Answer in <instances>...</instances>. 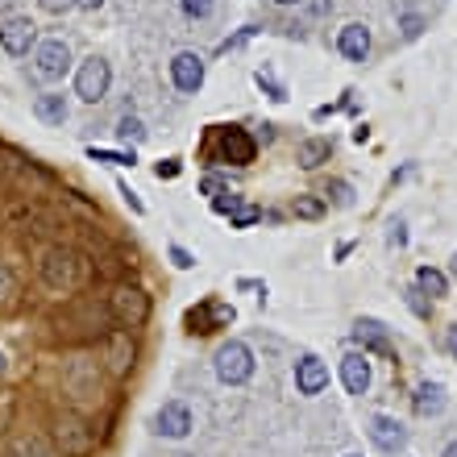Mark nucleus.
I'll list each match as a JSON object with an SVG mask.
<instances>
[{
  "instance_id": "23",
  "label": "nucleus",
  "mask_w": 457,
  "mask_h": 457,
  "mask_svg": "<svg viewBox=\"0 0 457 457\" xmlns=\"http://www.w3.org/2000/svg\"><path fill=\"white\" fill-rule=\"evenodd\" d=\"M416 283H420V291H429V296H445V291H449V283H445V275H441V270H432V267L420 270Z\"/></svg>"
},
{
  "instance_id": "25",
  "label": "nucleus",
  "mask_w": 457,
  "mask_h": 457,
  "mask_svg": "<svg viewBox=\"0 0 457 457\" xmlns=\"http://www.w3.org/2000/svg\"><path fill=\"white\" fill-rule=\"evenodd\" d=\"M254 221H262V208H254V204H242V208L233 213V228H250Z\"/></svg>"
},
{
  "instance_id": "40",
  "label": "nucleus",
  "mask_w": 457,
  "mask_h": 457,
  "mask_svg": "<svg viewBox=\"0 0 457 457\" xmlns=\"http://www.w3.org/2000/svg\"><path fill=\"white\" fill-rule=\"evenodd\" d=\"M75 4H80V9H100L105 0H75Z\"/></svg>"
},
{
  "instance_id": "38",
  "label": "nucleus",
  "mask_w": 457,
  "mask_h": 457,
  "mask_svg": "<svg viewBox=\"0 0 457 457\" xmlns=\"http://www.w3.org/2000/svg\"><path fill=\"white\" fill-rule=\"evenodd\" d=\"M333 196H337L341 204H350V188H345V183H333Z\"/></svg>"
},
{
  "instance_id": "19",
  "label": "nucleus",
  "mask_w": 457,
  "mask_h": 457,
  "mask_svg": "<svg viewBox=\"0 0 457 457\" xmlns=\"http://www.w3.org/2000/svg\"><path fill=\"white\" fill-rule=\"evenodd\" d=\"M34 117H38V121H46V125H63V121H67V100H63L58 92L38 96V105H34Z\"/></svg>"
},
{
  "instance_id": "35",
  "label": "nucleus",
  "mask_w": 457,
  "mask_h": 457,
  "mask_svg": "<svg viewBox=\"0 0 457 457\" xmlns=\"http://www.w3.org/2000/svg\"><path fill=\"white\" fill-rule=\"evenodd\" d=\"M121 196H125V204H129V208H134V213H137V216L146 213V204L137 200V191H129V188H125V183H121Z\"/></svg>"
},
{
  "instance_id": "21",
  "label": "nucleus",
  "mask_w": 457,
  "mask_h": 457,
  "mask_svg": "<svg viewBox=\"0 0 457 457\" xmlns=\"http://www.w3.org/2000/svg\"><path fill=\"white\" fill-rule=\"evenodd\" d=\"M9 457H58V449L46 437H21V441H13Z\"/></svg>"
},
{
  "instance_id": "42",
  "label": "nucleus",
  "mask_w": 457,
  "mask_h": 457,
  "mask_svg": "<svg viewBox=\"0 0 457 457\" xmlns=\"http://www.w3.org/2000/svg\"><path fill=\"white\" fill-rule=\"evenodd\" d=\"M445 457H457V445H449V449H445Z\"/></svg>"
},
{
  "instance_id": "3",
  "label": "nucleus",
  "mask_w": 457,
  "mask_h": 457,
  "mask_svg": "<svg viewBox=\"0 0 457 457\" xmlns=\"http://www.w3.org/2000/svg\"><path fill=\"white\" fill-rule=\"evenodd\" d=\"M250 375H254V353H250V345H245V341H225V345L216 350V378L228 383V387H242V383H250Z\"/></svg>"
},
{
  "instance_id": "32",
  "label": "nucleus",
  "mask_w": 457,
  "mask_h": 457,
  "mask_svg": "<svg viewBox=\"0 0 457 457\" xmlns=\"http://www.w3.org/2000/svg\"><path fill=\"white\" fill-rule=\"evenodd\" d=\"M9 296H13V270L0 262V299H9Z\"/></svg>"
},
{
  "instance_id": "5",
  "label": "nucleus",
  "mask_w": 457,
  "mask_h": 457,
  "mask_svg": "<svg viewBox=\"0 0 457 457\" xmlns=\"http://www.w3.org/2000/svg\"><path fill=\"white\" fill-rule=\"evenodd\" d=\"M54 445H58V453L80 457L92 449V429L80 416H58L54 420Z\"/></svg>"
},
{
  "instance_id": "31",
  "label": "nucleus",
  "mask_w": 457,
  "mask_h": 457,
  "mask_svg": "<svg viewBox=\"0 0 457 457\" xmlns=\"http://www.w3.org/2000/svg\"><path fill=\"white\" fill-rule=\"evenodd\" d=\"M179 171H183V162H179V159H167V162H159V167H154V175H159V179H175Z\"/></svg>"
},
{
  "instance_id": "33",
  "label": "nucleus",
  "mask_w": 457,
  "mask_h": 457,
  "mask_svg": "<svg viewBox=\"0 0 457 457\" xmlns=\"http://www.w3.org/2000/svg\"><path fill=\"white\" fill-rule=\"evenodd\" d=\"M171 262H175L179 270H188V267H196V258L188 254V250H179V245H171Z\"/></svg>"
},
{
  "instance_id": "29",
  "label": "nucleus",
  "mask_w": 457,
  "mask_h": 457,
  "mask_svg": "<svg viewBox=\"0 0 457 457\" xmlns=\"http://www.w3.org/2000/svg\"><path fill=\"white\" fill-rule=\"evenodd\" d=\"M213 208H216V213H221V216H233V213H237V208H242V200H237V196H228V191H225V196H216V204H213Z\"/></svg>"
},
{
  "instance_id": "46",
  "label": "nucleus",
  "mask_w": 457,
  "mask_h": 457,
  "mask_svg": "<svg viewBox=\"0 0 457 457\" xmlns=\"http://www.w3.org/2000/svg\"><path fill=\"white\" fill-rule=\"evenodd\" d=\"M0 370H4V358H0Z\"/></svg>"
},
{
  "instance_id": "39",
  "label": "nucleus",
  "mask_w": 457,
  "mask_h": 457,
  "mask_svg": "<svg viewBox=\"0 0 457 457\" xmlns=\"http://www.w3.org/2000/svg\"><path fill=\"white\" fill-rule=\"evenodd\" d=\"M329 9H333V0H312V13H316V17L329 13Z\"/></svg>"
},
{
  "instance_id": "44",
  "label": "nucleus",
  "mask_w": 457,
  "mask_h": 457,
  "mask_svg": "<svg viewBox=\"0 0 457 457\" xmlns=\"http://www.w3.org/2000/svg\"><path fill=\"white\" fill-rule=\"evenodd\" d=\"M275 4H299V0H275Z\"/></svg>"
},
{
  "instance_id": "2",
  "label": "nucleus",
  "mask_w": 457,
  "mask_h": 457,
  "mask_svg": "<svg viewBox=\"0 0 457 457\" xmlns=\"http://www.w3.org/2000/svg\"><path fill=\"white\" fill-rule=\"evenodd\" d=\"M254 137L237 129V125H216L208 134V146H204V159L216 162H233V167H250L254 162Z\"/></svg>"
},
{
  "instance_id": "7",
  "label": "nucleus",
  "mask_w": 457,
  "mask_h": 457,
  "mask_svg": "<svg viewBox=\"0 0 457 457\" xmlns=\"http://www.w3.org/2000/svg\"><path fill=\"white\" fill-rule=\"evenodd\" d=\"M108 80H112L108 63L92 54V58H88V63L80 67V75H75V96H80V100H88V105H96V100H105Z\"/></svg>"
},
{
  "instance_id": "10",
  "label": "nucleus",
  "mask_w": 457,
  "mask_h": 457,
  "mask_svg": "<svg viewBox=\"0 0 457 457\" xmlns=\"http://www.w3.org/2000/svg\"><path fill=\"white\" fill-rule=\"evenodd\" d=\"M296 387H299V395H321L329 387V366L316 353H304L296 362Z\"/></svg>"
},
{
  "instance_id": "17",
  "label": "nucleus",
  "mask_w": 457,
  "mask_h": 457,
  "mask_svg": "<svg viewBox=\"0 0 457 457\" xmlns=\"http://www.w3.org/2000/svg\"><path fill=\"white\" fill-rule=\"evenodd\" d=\"M337 46H341V54H345V58L362 63L366 54H370V29H366V26H345V29H341V42H337Z\"/></svg>"
},
{
  "instance_id": "22",
  "label": "nucleus",
  "mask_w": 457,
  "mask_h": 457,
  "mask_svg": "<svg viewBox=\"0 0 457 457\" xmlns=\"http://www.w3.org/2000/svg\"><path fill=\"white\" fill-rule=\"evenodd\" d=\"M329 150H333V146H329L324 137H312V142H304V146H299V167H308V171H312V167H321V162L329 159Z\"/></svg>"
},
{
  "instance_id": "15",
  "label": "nucleus",
  "mask_w": 457,
  "mask_h": 457,
  "mask_svg": "<svg viewBox=\"0 0 457 457\" xmlns=\"http://www.w3.org/2000/svg\"><path fill=\"white\" fill-rule=\"evenodd\" d=\"M353 337L362 341L366 350H375V353H387V358H395V341L387 337V329L378 321H370V316H362V321L353 324Z\"/></svg>"
},
{
  "instance_id": "45",
  "label": "nucleus",
  "mask_w": 457,
  "mask_h": 457,
  "mask_svg": "<svg viewBox=\"0 0 457 457\" xmlns=\"http://www.w3.org/2000/svg\"><path fill=\"white\" fill-rule=\"evenodd\" d=\"M453 279H457V258H453Z\"/></svg>"
},
{
  "instance_id": "14",
  "label": "nucleus",
  "mask_w": 457,
  "mask_h": 457,
  "mask_svg": "<svg viewBox=\"0 0 457 457\" xmlns=\"http://www.w3.org/2000/svg\"><path fill=\"white\" fill-rule=\"evenodd\" d=\"M370 437H375V445L383 449V453H395V449H404L407 445V432L399 420H391V416H375L370 420Z\"/></svg>"
},
{
  "instance_id": "30",
  "label": "nucleus",
  "mask_w": 457,
  "mask_h": 457,
  "mask_svg": "<svg viewBox=\"0 0 457 457\" xmlns=\"http://www.w3.org/2000/svg\"><path fill=\"white\" fill-rule=\"evenodd\" d=\"M200 191H204V196H225V191H228V183H225V179H221V175H208V179H204V183H200Z\"/></svg>"
},
{
  "instance_id": "24",
  "label": "nucleus",
  "mask_w": 457,
  "mask_h": 457,
  "mask_svg": "<svg viewBox=\"0 0 457 457\" xmlns=\"http://www.w3.org/2000/svg\"><path fill=\"white\" fill-rule=\"evenodd\" d=\"M88 154H92L96 162H112V167H134V150H129V154H112V150H88Z\"/></svg>"
},
{
  "instance_id": "11",
  "label": "nucleus",
  "mask_w": 457,
  "mask_h": 457,
  "mask_svg": "<svg viewBox=\"0 0 457 457\" xmlns=\"http://www.w3.org/2000/svg\"><path fill=\"white\" fill-rule=\"evenodd\" d=\"M221 324H233V308L228 304H216V299H204L200 308L188 312V329L191 333H213Z\"/></svg>"
},
{
  "instance_id": "27",
  "label": "nucleus",
  "mask_w": 457,
  "mask_h": 457,
  "mask_svg": "<svg viewBox=\"0 0 457 457\" xmlns=\"http://www.w3.org/2000/svg\"><path fill=\"white\" fill-rule=\"evenodd\" d=\"M321 213H324L321 200H312V196H299V200H296V216H308V221H316Z\"/></svg>"
},
{
  "instance_id": "16",
  "label": "nucleus",
  "mask_w": 457,
  "mask_h": 457,
  "mask_svg": "<svg viewBox=\"0 0 457 457\" xmlns=\"http://www.w3.org/2000/svg\"><path fill=\"white\" fill-rule=\"evenodd\" d=\"M341 378H345L350 395H366V387H370V362H366L362 353H345L341 358Z\"/></svg>"
},
{
  "instance_id": "26",
  "label": "nucleus",
  "mask_w": 457,
  "mask_h": 457,
  "mask_svg": "<svg viewBox=\"0 0 457 457\" xmlns=\"http://www.w3.org/2000/svg\"><path fill=\"white\" fill-rule=\"evenodd\" d=\"M117 134H121L125 142H129V137H134V142H142V137H146V129H142V121H137V117H121Z\"/></svg>"
},
{
  "instance_id": "8",
  "label": "nucleus",
  "mask_w": 457,
  "mask_h": 457,
  "mask_svg": "<svg viewBox=\"0 0 457 457\" xmlns=\"http://www.w3.org/2000/svg\"><path fill=\"white\" fill-rule=\"evenodd\" d=\"M154 432H159V437H167V441H183V437L191 432V412H188V404H179V399L162 404L159 412H154Z\"/></svg>"
},
{
  "instance_id": "13",
  "label": "nucleus",
  "mask_w": 457,
  "mask_h": 457,
  "mask_svg": "<svg viewBox=\"0 0 457 457\" xmlns=\"http://www.w3.org/2000/svg\"><path fill=\"white\" fill-rule=\"evenodd\" d=\"M34 38H38V26H34L29 17H17V21H9V26L0 29V46L9 54H29Z\"/></svg>"
},
{
  "instance_id": "20",
  "label": "nucleus",
  "mask_w": 457,
  "mask_h": 457,
  "mask_svg": "<svg viewBox=\"0 0 457 457\" xmlns=\"http://www.w3.org/2000/svg\"><path fill=\"white\" fill-rule=\"evenodd\" d=\"M416 412L420 416H441L445 412V391L437 387V383H424V387L416 391Z\"/></svg>"
},
{
  "instance_id": "43",
  "label": "nucleus",
  "mask_w": 457,
  "mask_h": 457,
  "mask_svg": "<svg viewBox=\"0 0 457 457\" xmlns=\"http://www.w3.org/2000/svg\"><path fill=\"white\" fill-rule=\"evenodd\" d=\"M13 4H17V0H0V9H13Z\"/></svg>"
},
{
  "instance_id": "34",
  "label": "nucleus",
  "mask_w": 457,
  "mask_h": 457,
  "mask_svg": "<svg viewBox=\"0 0 457 457\" xmlns=\"http://www.w3.org/2000/svg\"><path fill=\"white\" fill-rule=\"evenodd\" d=\"M46 13H67V9H75V0H38Z\"/></svg>"
},
{
  "instance_id": "36",
  "label": "nucleus",
  "mask_w": 457,
  "mask_h": 457,
  "mask_svg": "<svg viewBox=\"0 0 457 457\" xmlns=\"http://www.w3.org/2000/svg\"><path fill=\"white\" fill-rule=\"evenodd\" d=\"M407 296H412V308H416L420 316H429V304H424V299H420V291H407Z\"/></svg>"
},
{
  "instance_id": "28",
  "label": "nucleus",
  "mask_w": 457,
  "mask_h": 457,
  "mask_svg": "<svg viewBox=\"0 0 457 457\" xmlns=\"http://www.w3.org/2000/svg\"><path fill=\"white\" fill-rule=\"evenodd\" d=\"M213 4L216 0H183V13L188 17H208L213 13Z\"/></svg>"
},
{
  "instance_id": "9",
  "label": "nucleus",
  "mask_w": 457,
  "mask_h": 457,
  "mask_svg": "<svg viewBox=\"0 0 457 457\" xmlns=\"http://www.w3.org/2000/svg\"><path fill=\"white\" fill-rule=\"evenodd\" d=\"M71 71V50H67V42H42L38 46V75L42 80H63Z\"/></svg>"
},
{
  "instance_id": "41",
  "label": "nucleus",
  "mask_w": 457,
  "mask_h": 457,
  "mask_svg": "<svg viewBox=\"0 0 457 457\" xmlns=\"http://www.w3.org/2000/svg\"><path fill=\"white\" fill-rule=\"evenodd\" d=\"M449 350H453V358H457V324L449 329Z\"/></svg>"
},
{
  "instance_id": "4",
  "label": "nucleus",
  "mask_w": 457,
  "mask_h": 457,
  "mask_svg": "<svg viewBox=\"0 0 457 457\" xmlns=\"http://www.w3.org/2000/svg\"><path fill=\"white\" fill-rule=\"evenodd\" d=\"M63 387L71 399H96L100 395V366L92 358H71L63 366Z\"/></svg>"
},
{
  "instance_id": "1",
  "label": "nucleus",
  "mask_w": 457,
  "mask_h": 457,
  "mask_svg": "<svg viewBox=\"0 0 457 457\" xmlns=\"http://www.w3.org/2000/svg\"><path fill=\"white\" fill-rule=\"evenodd\" d=\"M38 275H42V283L50 287L54 296H67V291H75V287L83 283V258L75 254V250L54 245V250H46V254H42Z\"/></svg>"
},
{
  "instance_id": "37",
  "label": "nucleus",
  "mask_w": 457,
  "mask_h": 457,
  "mask_svg": "<svg viewBox=\"0 0 457 457\" xmlns=\"http://www.w3.org/2000/svg\"><path fill=\"white\" fill-rule=\"evenodd\" d=\"M404 34H407V38H416V34H420V17H407V21H404Z\"/></svg>"
},
{
  "instance_id": "18",
  "label": "nucleus",
  "mask_w": 457,
  "mask_h": 457,
  "mask_svg": "<svg viewBox=\"0 0 457 457\" xmlns=\"http://www.w3.org/2000/svg\"><path fill=\"white\" fill-rule=\"evenodd\" d=\"M129 366H134V341H129V333H112L108 337V370L125 375Z\"/></svg>"
},
{
  "instance_id": "6",
  "label": "nucleus",
  "mask_w": 457,
  "mask_h": 457,
  "mask_svg": "<svg viewBox=\"0 0 457 457\" xmlns=\"http://www.w3.org/2000/svg\"><path fill=\"white\" fill-rule=\"evenodd\" d=\"M108 308H112L117 324L137 329V324H146V316H150V299L142 296V291H134V287H117L112 299H108Z\"/></svg>"
},
{
  "instance_id": "12",
  "label": "nucleus",
  "mask_w": 457,
  "mask_h": 457,
  "mask_svg": "<svg viewBox=\"0 0 457 457\" xmlns=\"http://www.w3.org/2000/svg\"><path fill=\"white\" fill-rule=\"evenodd\" d=\"M171 80H175L179 92H200V83H204V58L200 54H175V63H171Z\"/></svg>"
}]
</instances>
